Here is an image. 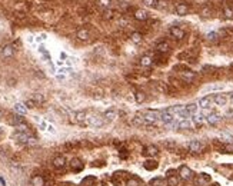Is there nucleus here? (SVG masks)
Instances as JSON below:
<instances>
[{"instance_id":"obj_1","label":"nucleus","mask_w":233,"mask_h":186,"mask_svg":"<svg viewBox=\"0 0 233 186\" xmlns=\"http://www.w3.org/2000/svg\"><path fill=\"white\" fill-rule=\"evenodd\" d=\"M129 179V173L127 172H115L113 175H112V178H110V182L113 183V185H122L124 180H127Z\"/></svg>"},{"instance_id":"obj_2","label":"nucleus","mask_w":233,"mask_h":186,"mask_svg":"<svg viewBox=\"0 0 233 186\" xmlns=\"http://www.w3.org/2000/svg\"><path fill=\"white\" fill-rule=\"evenodd\" d=\"M160 115H162V112H159V110H150V109L145 110V113H143V116L146 119L147 125L154 123L156 120H160Z\"/></svg>"},{"instance_id":"obj_3","label":"nucleus","mask_w":233,"mask_h":186,"mask_svg":"<svg viewBox=\"0 0 233 186\" xmlns=\"http://www.w3.org/2000/svg\"><path fill=\"white\" fill-rule=\"evenodd\" d=\"M169 33H170V36H172L173 39H176V40H183L184 36H186V32H184L183 29L177 27V26L170 27V29H169Z\"/></svg>"},{"instance_id":"obj_4","label":"nucleus","mask_w":233,"mask_h":186,"mask_svg":"<svg viewBox=\"0 0 233 186\" xmlns=\"http://www.w3.org/2000/svg\"><path fill=\"white\" fill-rule=\"evenodd\" d=\"M196 50H186V52H182L177 54V59L179 60H187V62H195L196 59Z\"/></svg>"},{"instance_id":"obj_5","label":"nucleus","mask_w":233,"mask_h":186,"mask_svg":"<svg viewBox=\"0 0 233 186\" xmlns=\"http://www.w3.org/2000/svg\"><path fill=\"white\" fill-rule=\"evenodd\" d=\"M187 148H189V150L193 153H200L203 149H204V143L203 142H200V140H192L189 145H187Z\"/></svg>"},{"instance_id":"obj_6","label":"nucleus","mask_w":233,"mask_h":186,"mask_svg":"<svg viewBox=\"0 0 233 186\" xmlns=\"http://www.w3.org/2000/svg\"><path fill=\"white\" fill-rule=\"evenodd\" d=\"M179 178H182L183 180H190L192 178H193V172H192V169L190 168H187V166H180L179 168Z\"/></svg>"},{"instance_id":"obj_7","label":"nucleus","mask_w":233,"mask_h":186,"mask_svg":"<svg viewBox=\"0 0 233 186\" xmlns=\"http://www.w3.org/2000/svg\"><path fill=\"white\" fill-rule=\"evenodd\" d=\"M157 153H159V149H157L156 145H147V146H145L143 150H142V155H143V156H147V157H153V156H156Z\"/></svg>"},{"instance_id":"obj_8","label":"nucleus","mask_w":233,"mask_h":186,"mask_svg":"<svg viewBox=\"0 0 233 186\" xmlns=\"http://www.w3.org/2000/svg\"><path fill=\"white\" fill-rule=\"evenodd\" d=\"M86 123L90 125V126H93V127H100V126H103V125L106 123V120L103 118H99V116H90V118L86 120Z\"/></svg>"},{"instance_id":"obj_9","label":"nucleus","mask_w":233,"mask_h":186,"mask_svg":"<svg viewBox=\"0 0 233 186\" xmlns=\"http://www.w3.org/2000/svg\"><path fill=\"white\" fill-rule=\"evenodd\" d=\"M182 79H183V82H186V83H192V82H195L196 80V77H198V75H196V72H192L190 69L189 70H186V72H182Z\"/></svg>"},{"instance_id":"obj_10","label":"nucleus","mask_w":233,"mask_h":186,"mask_svg":"<svg viewBox=\"0 0 233 186\" xmlns=\"http://www.w3.org/2000/svg\"><path fill=\"white\" fill-rule=\"evenodd\" d=\"M189 10H190V7H189L187 3H177L176 7H175V12H176V15H179V16H186V15L189 13Z\"/></svg>"},{"instance_id":"obj_11","label":"nucleus","mask_w":233,"mask_h":186,"mask_svg":"<svg viewBox=\"0 0 233 186\" xmlns=\"http://www.w3.org/2000/svg\"><path fill=\"white\" fill-rule=\"evenodd\" d=\"M153 63H156L157 66H163V65H166L167 63V56L165 54V53H159V52H156V53H154V56H153Z\"/></svg>"},{"instance_id":"obj_12","label":"nucleus","mask_w":233,"mask_h":186,"mask_svg":"<svg viewBox=\"0 0 233 186\" xmlns=\"http://www.w3.org/2000/svg\"><path fill=\"white\" fill-rule=\"evenodd\" d=\"M133 17L136 20H139V22H145V20L149 19V12L145 10V9H137V10L134 12Z\"/></svg>"},{"instance_id":"obj_13","label":"nucleus","mask_w":233,"mask_h":186,"mask_svg":"<svg viewBox=\"0 0 233 186\" xmlns=\"http://www.w3.org/2000/svg\"><path fill=\"white\" fill-rule=\"evenodd\" d=\"M83 168H84V165L82 163V160H80V159L74 157V159H72V160H70V169L73 170V172H82Z\"/></svg>"},{"instance_id":"obj_14","label":"nucleus","mask_w":233,"mask_h":186,"mask_svg":"<svg viewBox=\"0 0 233 186\" xmlns=\"http://www.w3.org/2000/svg\"><path fill=\"white\" fill-rule=\"evenodd\" d=\"M210 180H212L210 175H207V173H200V175H198V178H196L195 183H196L198 186H203L204 183H209Z\"/></svg>"},{"instance_id":"obj_15","label":"nucleus","mask_w":233,"mask_h":186,"mask_svg":"<svg viewBox=\"0 0 233 186\" xmlns=\"http://www.w3.org/2000/svg\"><path fill=\"white\" fill-rule=\"evenodd\" d=\"M169 50H170V45L167 43L166 40H162V42L156 43V52H159V53H165V54H167V53H169Z\"/></svg>"},{"instance_id":"obj_16","label":"nucleus","mask_w":233,"mask_h":186,"mask_svg":"<svg viewBox=\"0 0 233 186\" xmlns=\"http://www.w3.org/2000/svg\"><path fill=\"white\" fill-rule=\"evenodd\" d=\"M160 122L165 123V125H170V123L175 122V115H172V113H169L166 110H163L162 115H160Z\"/></svg>"},{"instance_id":"obj_17","label":"nucleus","mask_w":233,"mask_h":186,"mask_svg":"<svg viewBox=\"0 0 233 186\" xmlns=\"http://www.w3.org/2000/svg\"><path fill=\"white\" fill-rule=\"evenodd\" d=\"M65 165H66V157H65V156L59 155V156H56V157L53 159V166H54L56 169H62V168H65Z\"/></svg>"},{"instance_id":"obj_18","label":"nucleus","mask_w":233,"mask_h":186,"mask_svg":"<svg viewBox=\"0 0 233 186\" xmlns=\"http://www.w3.org/2000/svg\"><path fill=\"white\" fill-rule=\"evenodd\" d=\"M132 125H133V126H145V125H147V122H146L145 116H142L140 113H137V115H134L133 119H132Z\"/></svg>"},{"instance_id":"obj_19","label":"nucleus","mask_w":233,"mask_h":186,"mask_svg":"<svg viewBox=\"0 0 233 186\" xmlns=\"http://www.w3.org/2000/svg\"><path fill=\"white\" fill-rule=\"evenodd\" d=\"M193 126V122L187 120V119H182L180 122H176V129H180V130H184V129H190Z\"/></svg>"},{"instance_id":"obj_20","label":"nucleus","mask_w":233,"mask_h":186,"mask_svg":"<svg viewBox=\"0 0 233 186\" xmlns=\"http://www.w3.org/2000/svg\"><path fill=\"white\" fill-rule=\"evenodd\" d=\"M212 102H213V96H204L199 100V106L202 109H207V107H210Z\"/></svg>"},{"instance_id":"obj_21","label":"nucleus","mask_w":233,"mask_h":186,"mask_svg":"<svg viewBox=\"0 0 233 186\" xmlns=\"http://www.w3.org/2000/svg\"><path fill=\"white\" fill-rule=\"evenodd\" d=\"M15 46L13 45H6L3 49H1V54L4 56V57H12L13 54H15Z\"/></svg>"},{"instance_id":"obj_22","label":"nucleus","mask_w":233,"mask_h":186,"mask_svg":"<svg viewBox=\"0 0 233 186\" xmlns=\"http://www.w3.org/2000/svg\"><path fill=\"white\" fill-rule=\"evenodd\" d=\"M15 139H16L17 142H20V143H27L30 136H29V133H24V132H16L15 133Z\"/></svg>"},{"instance_id":"obj_23","label":"nucleus","mask_w":233,"mask_h":186,"mask_svg":"<svg viewBox=\"0 0 233 186\" xmlns=\"http://www.w3.org/2000/svg\"><path fill=\"white\" fill-rule=\"evenodd\" d=\"M30 183L33 186H46V182H45V178L40 176V175H36L30 179Z\"/></svg>"},{"instance_id":"obj_24","label":"nucleus","mask_w":233,"mask_h":186,"mask_svg":"<svg viewBox=\"0 0 233 186\" xmlns=\"http://www.w3.org/2000/svg\"><path fill=\"white\" fill-rule=\"evenodd\" d=\"M222 120V118L217 115V113H210L207 118H206V122L209 123V125H212V126H215V125H217L219 122Z\"/></svg>"},{"instance_id":"obj_25","label":"nucleus","mask_w":233,"mask_h":186,"mask_svg":"<svg viewBox=\"0 0 233 186\" xmlns=\"http://www.w3.org/2000/svg\"><path fill=\"white\" fill-rule=\"evenodd\" d=\"M76 37L79 39V40H89V37H90V33H89V30L87 29H79L77 30V33H76Z\"/></svg>"},{"instance_id":"obj_26","label":"nucleus","mask_w":233,"mask_h":186,"mask_svg":"<svg viewBox=\"0 0 233 186\" xmlns=\"http://www.w3.org/2000/svg\"><path fill=\"white\" fill-rule=\"evenodd\" d=\"M213 102L216 103L217 106H225L227 103V98L225 95H215L213 96Z\"/></svg>"},{"instance_id":"obj_27","label":"nucleus","mask_w":233,"mask_h":186,"mask_svg":"<svg viewBox=\"0 0 233 186\" xmlns=\"http://www.w3.org/2000/svg\"><path fill=\"white\" fill-rule=\"evenodd\" d=\"M183 110H184V106H183V104H176V106H172V107L166 109V112L172 113V115H179V113H182Z\"/></svg>"},{"instance_id":"obj_28","label":"nucleus","mask_w":233,"mask_h":186,"mask_svg":"<svg viewBox=\"0 0 233 186\" xmlns=\"http://www.w3.org/2000/svg\"><path fill=\"white\" fill-rule=\"evenodd\" d=\"M143 166H145V169H146V170H154V169H157L159 163H157L156 160H152V159H149V160H146V162L143 163Z\"/></svg>"},{"instance_id":"obj_29","label":"nucleus","mask_w":233,"mask_h":186,"mask_svg":"<svg viewBox=\"0 0 233 186\" xmlns=\"http://www.w3.org/2000/svg\"><path fill=\"white\" fill-rule=\"evenodd\" d=\"M115 16H116V12L112 9H104V12L102 15L103 20H112V19H115Z\"/></svg>"},{"instance_id":"obj_30","label":"nucleus","mask_w":233,"mask_h":186,"mask_svg":"<svg viewBox=\"0 0 233 186\" xmlns=\"http://www.w3.org/2000/svg\"><path fill=\"white\" fill-rule=\"evenodd\" d=\"M198 103H189V104H186L184 106V109H186V112L189 113V115H196V112H198Z\"/></svg>"},{"instance_id":"obj_31","label":"nucleus","mask_w":233,"mask_h":186,"mask_svg":"<svg viewBox=\"0 0 233 186\" xmlns=\"http://www.w3.org/2000/svg\"><path fill=\"white\" fill-rule=\"evenodd\" d=\"M166 185H167V186H177V185H179V176H177V175H172V176H167Z\"/></svg>"},{"instance_id":"obj_32","label":"nucleus","mask_w":233,"mask_h":186,"mask_svg":"<svg viewBox=\"0 0 233 186\" xmlns=\"http://www.w3.org/2000/svg\"><path fill=\"white\" fill-rule=\"evenodd\" d=\"M150 186H166V180L163 178H153L149 182Z\"/></svg>"},{"instance_id":"obj_33","label":"nucleus","mask_w":233,"mask_h":186,"mask_svg":"<svg viewBox=\"0 0 233 186\" xmlns=\"http://www.w3.org/2000/svg\"><path fill=\"white\" fill-rule=\"evenodd\" d=\"M140 65L142 66H150V65H153V57H150V56H147V54H145V56H142L140 57Z\"/></svg>"},{"instance_id":"obj_34","label":"nucleus","mask_w":233,"mask_h":186,"mask_svg":"<svg viewBox=\"0 0 233 186\" xmlns=\"http://www.w3.org/2000/svg\"><path fill=\"white\" fill-rule=\"evenodd\" d=\"M130 40L133 43H140L143 40V34L140 33V32H133V33L130 34Z\"/></svg>"},{"instance_id":"obj_35","label":"nucleus","mask_w":233,"mask_h":186,"mask_svg":"<svg viewBox=\"0 0 233 186\" xmlns=\"http://www.w3.org/2000/svg\"><path fill=\"white\" fill-rule=\"evenodd\" d=\"M163 146L166 148V149H170V150H173V149H176V142L173 140V139H166V140H163Z\"/></svg>"},{"instance_id":"obj_36","label":"nucleus","mask_w":233,"mask_h":186,"mask_svg":"<svg viewBox=\"0 0 233 186\" xmlns=\"http://www.w3.org/2000/svg\"><path fill=\"white\" fill-rule=\"evenodd\" d=\"M103 118H104V120H113V119L116 118V110H115V109L106 110L104 115H103Z\"/></svg>"},{"instance_id":"obj_37","label":"nucleus","mask_w":233,"mask_h":186,"mask_svg":"<svg viewBox=\"0 0 233 186\" xmlns=\"http://www.w3.org/2000/svg\"><path fill=\"white\" fill-rule=\"evenodd\" d=\"M192 120H193V125L200 126V125H203V123H204V116H203V115H193Z\"/></svg>"},{"instance_id":"obj_38","label":"nucleus","mask_w":233,"mask_h":186,"mask_svg":"<svg viewBox=\"0 0 233 186\" xmlns=\"http://www.w3.org/2000/svg\"><path fill=\"white\" fill-rule=\"evenodd\" d=\"M15 110H16L17 113H20V115H24V113L27 112V107H26L23 103H16V104H15Z\"/></svg>"},{"instance_id":"obj_39","label":"nucleus","mask_w":233,"mask_h":186,"mask_svg":"<svg viewBox=\"0 0 233 186\" xmlns=\"http://www.w3.org/2000/svg\"><path fill=\"white\" fill-rule=\"evenodd\" d=\"M84 186H95V183H96V178L95 176H87V178H84L83 182H82Z\"/></svg>"},{"instance_id":"obj_40","label":"nucleus","mask_w":233,"mask_h":186,"mask_svg":"<svg viewBox=\"0 0 233 186\" xmlns=\"http://www.w3.org/2000/svg\"><path fill=\"white\" fill-rule=\"evenodd\" d=\"M10 125H13V126H17V125H20V123H23V118H22V115H16V116H13V118L10 119V122H9Z\"/></svg>"},{"instance_id":"obj_41","label":"nucleus","mask_w":233,"mask_h":186,"mask_svg":"<svg viewBox=\"0 0 233 186\" xmlns=\"http://www.w3.org/2000/svg\"><path fill=\"white\" fill-rule=\"evenodd\" d=\"M134 99H136V102H137V103H143V102L146 100V95H145L143 92H136V95H134Z\"/></svg>"},{"instance_id":"obj_42","label":"nucleus","mask_w":233,"mask_h":186,"mask_svg":"<svg viewBox=\"0 0 233 186\" xmlns=\"http://www.w3.org/2000/svg\"><path fill=\"white\" fill-rule=\"evenodd\" d=\"M126 186H140V182L137 178H129L126 180Z\"/></svg>"},{"instance_id":"obj_43","label":"nucleus","mask_w":233,"mask_h":186,"mask_svg":"<svg viewBox=\"0 0 233 186\" xmlns=\"http://www.w3.org/2000/svg\"><path fill=\"white\" fill-rule=\"evenodd\" d=\"M32 99H33L37 104H40V103H43V102H45V96H43L42 93H34L33 96H32Z\"/></svg>"},{"instance_id":"obj_44","label":"nucleus","mask_w":233,"mask_h":186,"mask_svg":"<svg viewBox=\"0 0 233 186\" xmlns=\"http://www.w3.org/2000/svg\"><path fill=\"white\" fill-rule=\"evenodd\" d=\"M97 4L103 9H110V4H112V0H97Z\"/></svg>"},{"instance_id":"obj_45","label":"nucleus","mask_w":233,"mask_h":186,"mask_svg":"<svg viewBox=\"0 0 233 186\" xmlns=\"http://www.w3.org/2000/svg\"><path fill=\"white\" fill-rule=\"evenodd\" d=\"M17 132H24V133H29V127H27V125L23 122V123H20V125H17L16 126Z\"/></svg>"},{"instance_id":"obj_46","label":"nucleus","mask_w":233,"mask_h":186,"mask_svg":"<svg viewBox=\"0 0 233 186\" xmlns=\"http://www.w3.org/2000/svg\"><path fill=\"white\" fill-rule=\"evenodd\" d=\"M223 15L226 19H233V9L232 7H225L223 9Z\"/></svg>"},{"instance_id":"obj_47","label":"nucleus","mask_w":233,"mask_h":186,"mask_svg":"<svg viewBox=\"0 0 233 186\" xmlns=\"http://www.w3.org/2000/svg\"><path fill=\"white\" fill-rule=\"evenodd\" d=\"M86 118H87V116H86V113H84V112H76V113H74V119H76V122H83Z\"/></svg>"},{"instance_id":"obj_48","label":"nucleus","mask_w":233,"mask_h":186,"mask_svg":"<svg viewBox=\"0 0 233 186\" xmlns=\"http://www.w3.org/2000/svg\"><path fill=\"white\" fill-rule=\"evenodd\" d=\"M206 39H207V40H210V42H215V40L219 39V34H217L216 32H210V33L206 34Z\"/></svg>"},{"instance_id":"obj_49","label":"nucleus","mask_w":233,"mask_h":186,"mask_svg":"<svg viewBox=\"0 0 233 186\" xmlns=\"http://www.w3.org/2000/svg\"><path fill=\"white\" fill-rule=\"evenodd\" d=\"M220 137H222L223 140H226L227 143H232L233 142V135H230V133H222Z\"/></svg>"},{"instance_id":"obj_50","label":"nucleus","mask_w":233,"mask_h":186,"mask_svg":"<svg viewBox=\"0 0 233 186\" xmlns=\"http://www.w3.org/2000/svg\"><path fill=\"white\" fill-rule=\"evenodd\" d=\"M223 153H233V143H225Z\"/></svg>"},{"instance_id":"obj_51","label":"nucleus","mask_w":233,"mask_h":186,"mask_svg":"<svg viewBox=\"0 0 233 186\" xmlns=\"http://www.w3.org/2000/svg\"><path fill=\"white\" fill-rule=\"evenodd\" d=\"M210 13H212V10H210L209 7H203V9H202V12H200V15H202L203 17L210 16Z\"/></svg>"},{"instance_id":"obj_52","label":"nucleus","mask_w":233,"mask_h":186,"mask_svg":"<svg viewBox=\"0 0 233 186\" xmlns=\"http://www.w3.org/2000/svg\"><path fill=\"white\" fill-rule=\"evenodd\" d=\"M143 3L147 6V7H153V6H157V0H143Z\"/></svg>"},{"instance_id":"obj_53","label":"nucleus","mask_w":233,"mask_h":186,"mask_svg":"<svg viewBox=\"0 0 233 186\" xmlns=\"http://www.w3.org/2000/svg\"><path fill=\"white\" fill-rule=\"evenodd\" d=\"M24 106H26V107H36V106H37V103H36L33 99H29V100H26Z\"/></svg>"},{"instance_id":"obj_54","label":"nucleus","mask_w":233,"mask_h":186,"mask_svg":"<svg viewBox=\"0 0 233 186\" xmlns=\"http://www.w3.org/2000/svg\"><path fill=\"white\" fill-rule=\"evenodd\" d=\"M126 24H127V20H126V19H120V20H119V26H120V27H126Z\"/></svg>"},{"instance_id":"obj_55","label":"nucleus","mask_w":233,"mask_h":186,"mask_svg":"<svg viewBox=\"0 0 233 186\" xmlns=\"http://www.w3.org/2000/svg\"><path fill=\"white\" fill-rule=\"evenodd\" d=\"M127 155H129V153H127V150H126V149H120V157L126 159V157H127Z\"/></svg>"},{"instance_id":"obj_56","label":"nucleus","mask_w":233,"mask_h":186,"mask_svg":"<svg viewBox=\"0 0 233 186\" xmlns=\"http://www.w3.org/2000/svg\"><path fill=\"white\" fill-rule=\"evenodd\" d=\"M230 100L233 102V93H230Z\"/></svg>"},{"instance_id":"obj_57","label":"nucleus","mask_w":233,"mask_h":186,"mask_svg":"<svg viewBox=\"0 0 233 186\" xmlns=\"http://www.w3.org/2000/svg\"><path fill=\"white\" fill-rule=\"evenodd\" d=\"M212 186H220V185H219V183H213V185H212Z\"/></svg>"},{"instance_id":"obj_58","label":"nucleus","mask_w":233,"mask_h":186,"mask_svg":"<svg viewBox=\"0 0 233 186\" xmlns=\"http://www.w3.org/2000/svg\"><path fill=\"white\" fill-rule=\"evenodd\" d=\"M0 118H1V112H0Z\"/></svg>"},{"instance_id":"obj_59","label":"nucleus","mask_w":233,"mask_h":186,"mask_svg":"<svg viewBox=\"0 0 233 186\" xmlns=\"http://www.w3.org/2000/svg\"><path fill=\"white\" fill-rule=\"evenodd\" d=\"M0 133H1V129H0Z\"/></svg>"}]
</instances>
